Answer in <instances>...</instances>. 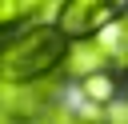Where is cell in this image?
<instances>
[{
  "mask_svg": "<svg viewBox=\"0 0 128 124\" xmlns=\"http://www.w3.org/2000/svg\"><path fill=\"white\" fill-rule=\"evenodd\" d=\"M68 40L52 20L44 24H20L16 32L0 36V80L4 84H44L60 80Z\"/></svg>",
  "mask_w": 128,
  "mask_h": 124,
  "instance_id": "cell-1",
  "label": "cell"
},
{
  "mask_svg": "<svg viewBox=\"0 0 128 124\" xmlns=\"http://www.w3.org/2000/svg\"><path fill=\"white\" fill-rule=\"evenodd\" d=\"M124 16H128V0H64L52 24L60 28L64 40H84V36H100L108 24Z\"/></svg>",
  "mask_w": 128,
  "mask_h": 124,
  "instance_id": "cell-2",
  "label": "cell"
},
{
  "mask_svg": "<svg viewBox=\"0 0 128 124\" xmlns=\"http://www.w3.org/2000/svg\"><path fill=\"white\" fill-rule=\"evenodd\" d=\"M108 68V56H104V44L96 36H84V40H68V52H64V64H60V76L68 80H84L92 72H104Z\"/></svg>",
  "mask_w": 128,
  "mask_h": 124,
  "instance_id": "cell-3",
  "label": "cell"
},
{
  "mask_svg": "<svg viewBox=\"0 0 128 124\" xmlns=\"http://www.w3.org/2000/svg\"><path fill=\"white\" fill-rule=\"evenodd\" d=\"M80 96H84V104H96V108H112L116 100H120V76L112 72V68H104V72H92V76H84L80 80Z\"/></svg>",
  "mask_w": 128,
  "mask_h": 124,
  "instance_id": "cell-4",
  "label": "cell"
},
{
  "mask_svg": "<svg viewBox=\"0 0 128 124\" xmlns=\"http://www.w3.org/2000/svg\"><path fill=\"white\" fill-rule=\"evenodd\" d=\"M96 40L104 44L108 68H112L116 76H124V72H128V16H124V20H116V24H108Z\"/></svg>",
  "mask_w": 128,
  "mask_h": 124,
  "instance_id": "cell-5",
  "label": "cell"
},
{
  "mask_svg": "<svg viewBox=\"0 0 128 124\" xmlns=\"http://www.w3.org/2000/svg\"><path fill=\"white\" fill-rule=\"evenodd\" d=\"M60 4L64 0H20V16H24V24H44L56 16Z\"/></svg>",
  "mask_w": 128,
  "mask_h": 124,
  "instance_id": "cell-6",
  "label": "cell"
},
{
  "mask_svg": "<svg viewBox=\"0 0 128 124\" xmlns=\"http://www.w3.org/2000/svg\"><path fill=\"white\" fill-rule=\"evenodd\" d=\"M20 24H24V16H20V0H0V36L16 32Z\"/></svg>",
  "mask_w": 128,
  "mask_h": 124,
  "instance_id": "cell-7",
  "label": "cell"
},
{
  "mask_svg": "<svg viewBox=\"0 0 128 124\" xmlns=\"http://www.w3.org/2000/svg\"><path fill=\"white\" fill-rule=\"evenodd\" d=\"M108 124H128V108H108Z\"/></svg>",
  "mask_w": 128,
  "mask_h": 124,
  "instance_id": "cell-8",
  "label": "cell"
}]
</instances>
